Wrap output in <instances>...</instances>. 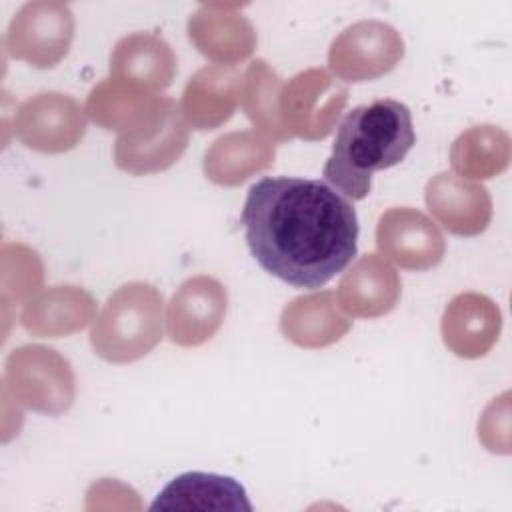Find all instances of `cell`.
I'll return each mask as SVG.
<instances>
[{
    "instance_id": "cell-21",
    "label": "cell",
    "mask_w": 512,
    "mask_h": 512,
    "mask_svg": "<svg viewBox=\"0 0 512 512\" xmlns=\"http://www.w3.org/2000/svg\"><path fill=\"white\" fill-rule=\"evenodd\" d=\"M274 144L256 130L228 132L204 154V174L218 186H240L274 164Z\"/></svg>"
},
{
    "instance_id": "cell-24",
    "label": "cell",
    "mask_w": 512,
    "mask_h": 512,
    "mask_svg": "<svg viewBox=\"0 0 512 512\" xmlns=\"http://www.w3.org/2000/svg\"><path fill=\"white\" fill-rule=\"evenodd\" d=\"M282 78L268 66L266 60H254L242 84V108L252 126L272 142H286L292 136L286 132L278 114V96Z\"/></svg>"
},
{
    "instance_id": "cell-5",
    "label": "cell",
    "mask_w": 512,
    "mask_h": 512,
    "mask_svg": "<svg viewBox=\"0 0 512 512\" xmlns=\"http://www.w3.org/2000/svg\"><path fill=\"white\" fill-rule=\"evenodd\" d=\"M4 392L18 404L48 416L70 410L76 396L72 364L54 348L24 344L4 364Z\"/></svg>"
},
{
    "instance_id": "cell-17",
    "label": "cell",
    "mask_w": 512,
    "mask_h": 512,
    "mask_svg": "<svg viewBox=\"0 0 512 512\" xmlns=\"http://www.w3.org/2000/svg\"><path fill=\"white\" fill-rule=\"evenodd\" d=\"M96 314L94 298L78 286H50L26 300L20 324L38 338H62L82 330Z\"/></svg>"
},
{
    "instance_id": "cell-23",
    "label": "cell",
    "mask_w": 512,
    "mask_h": 512,
    "mask_svg": "<svg viewBox=\"0 0 512 512\" xmlns=\"http://www.w3.org/2000/svg\"><path fill=\"white\" fill-rule=\"evenodd\" d=\"M158 98V94L130 82L106 78L86 98V114L94 124L118 134L130 128Z\"/></svg>"
},
{
    "instance_id": "cell-22",
    "label": "cell",
    "mask_w": 512,
    "mask_h": 512,
    "mask_svg": "<svg viewBox=\"0 0 512 512\" xmlns=\"http://www.w3.org/2000/svg\"><path fill=\"white\" fill-rule=\"evenodd\" d=\"M512 158L510 136L492 124L464 130L450 148V164L456 176L488 180L502 174Z\"/></svg>"
},
{
    "instance_id": "cell-8",
    "label": "cell",
    "mask_w": 512,
    "mask_h": 512,
    "mask_svg": "<svg viewBox=\"0 0 512 512\" xmlns=\"http://www.w3.org/2000/svg\"><path fill=\"white\" fill-rule=\"evenodd\" d=\"M404 40L400 32L380 20H360L344 28L330 44L328 66L348 82L376 80L400 64Z\"/></svg>"
},
{
    "instance_id": "cell-4",
    "label": "cell",
    "mask_w": 512,
    "mask_h": 512,
    "mask_svg": "<svg viewBox=\"0 0 512 512\" xmlns=\"http://www.w3.org/2000/svg\"><path fill=\"white\" fill-rule=\"evenodd\" d=\"M188 122L180 106L166 96L154 104L114 144V162L120 170L142 176L168 170L188 146Z\"/></svg>"
},
{
    "instance_id": "cell-20",
    "label": "cell",
    "mask_w": 512,
    "mask_h": 512,
    "mask_svg": "<svg viewBox=\"0 0 512 512\" xmlns=\"http://www.w3.org/2000/svg\"><path fill=\"white\" fill-rule=\"evenodd\" d=\"M150 510H214L250 512L252 504L244 486L232 476L186 472L170 480L152 502Z\"/></svg>"
},
{
    "instance_id": "cell-13",
    "label": "cell",
    "mask_w": 512,
    "mask_h": 512,
    "mask_svg": "<svg viewBox=\"0 0 512 512\" xmlns=\"http://www.w3.org/2000/svg\"><path fill=\"white\" fill-rule=\"evenodd\" d=\"M502 314L498 304L478 292L456 294L442 314V340L458 358L486 356L498 342Z\"/></svg>"
},
{
    "instance_id": "cell-1",
    "label": "cell",
    "mask_w": 512,
    "mask_h": 512,
    "mask_svg": "<svg viewBox=\"0 0 512 512\" xmlns=\"http://www.w3.org/2000/svg\"><path fill=\"white\" fill-rule=\"evenodd\" d=\"M240 218L254 260L296 288L324 286L356 256V210L320 180L266 176L250 186Z\"/></svg>"
},
{
    "instance_id": "cell-11",
    "label": "cell",
    "mask_w": 512,
    "mask_h": 512,
    "mask_svg": "<svg viewBox=\"0 0 512 512\" xmlns=\"http://www.w3.org/2000/svg\"><path fill=\"white\" fill-rule=\"evenodd\" d=\"M380 254L406 270H428L442 262L446 240L424 212L398 206L386 210L376 226Z\"/></svg>"
},
{
    "instance_id": "cell-15",
    "label": "cell",
    "mask_w": 512,
    "mask_h": 512,
    "mask_svg": "<svg viewBox=\"0 0 512 512\" xmlns=\"http://www.w3.org/2000/svg\"><path fill=\"white\" fill-rule=\"evenodd\" d=\"M244 76L230 64H208L186 82L180 110L194 130H214L228 122L242 100Z\"/></svg>"
},
{
    "instance_id": "cell-7",
    "label": "cell",
    "mask_w": 512,
    "mask_h": 512,
    "mask_svg": "<svg viewBox=\"0 0 512 512\" xmlns=\"http://www.w3.org/2000/svg\"><path fill=\"white\" fill-rule=\"evenodd\" d=\"M74 28V14L68 4L54 0L28 2L10 20L4 46L16 60L34 68H52L68 56Z\"/></svg>"
},
{
    "instance_id": "cell-9",
    "label": "cell",
    "mask_w": 512,
    "mask_h": 512,
    "mask_svg": "<svg viewBox=\"0 0 512 512\" xmlns=\"http://www.w3.org/2000/svg\"><path fill=\"white\" fill-rule=\"evenodd\" d=\"M18 140L44 154H62L80 144L86 134V110L68 94L40 92L14 112Z\"/></svg>"
},
{
    "instance_id": "cell-16",
    "label": "cell",
    "mask_w": 512,
    "mask_h": 512,
    "mask_svg": "<svg viewBox=\"0 0 512 512\" xmlns=\"http://www.w3.org/2000/svg\"><path fill=\"white\" fill-rule=\"evenodd\" d=\"M402 282L398 272L378 254L358 258L338 284L340 308L356 318H378L394 310Z\"/></svg>"
},
{
    "instance_id": "cell-2",
    "label": "cell",
    "mask_w": 512,
    "mask_h": 512,
    "mask_svg": "<svg viewBox=\"0 0 512 512\" xmlns=\"http://www.w3.org/2000/svg\"><path fill=\"white\" fill-rule=\"evenodd\" d=\"M414 142L406 104L380 98L356 106L340 122L322 174L346 198L362 200L370 192L372 174L402 162Z\"/></svg>"
},
{
    "instance_id": "cell-25",
    "label": "cell",
    "mask_w": 512,
    "mask_h": 512,
    "mask_svg": "<svg viewBox=\"0 0 512 512\" xmlns=\"http://www.w3.org/2000/svg\"><path fill=\"white\" fill-rule=\"evenodd\" d=\"M506 398H508V392H504L498 400L494 398L486 406V410L478 422V438L486 446V450L492 448L496 430H500V434H504L508 438V400Z\"/></svg>"
},
{
    "instance_id": "cell-12",
    "label": "cell",
    "mask_w": 512,
    "mask_h": 512,
    "mask_svg": "<svg viewBox=\"0 0 512 512\" xmlns=\"http://www.w3.org/2000/svg\"><path fill=\"white\" fill-rule=\"evenodd\" d=\"M188 38L196 50L216 64L242 62L256 48V30L238 4H202L188 18Z\"/></svg>"
},
{
    "instance_id": "cell-3",
    "label": "cell",
    "mask_w": 512,
    "mask_h": 512,
    "mask_svg": "<svg viewBox=\"0 0 512 512\" xmlns=\"http://www.w3.org/2000/svg\"><path fill=\"white\" fill-rule=\"evenodd\" d=\"M164 300L148 282H128L108 296L90 330L94 352L110 364L144 358L162 340Z\"/></svg>"
},
{
    "instance_id": "cell-14",
    "label": "cell",
    "mask_w": 512,
    "mask_h": 512,
    "mask_svg": "<svg viewBox=\"0 0 512 512\" xmlns=\"http://www.w3.org/2000/svg\"><path fill=\"white\" fill-rule=\"evenodd\" d=\"M432 216L456 236H478L492 220V198L482 184L452 172L432 176L424 190Z\"/></svg>"
},
{
    "instance_id": "cell-19",
    "label": "cell",
    "mask_w": 512,
    "mask_h": 512,
    "mask_svg": "<svg viewBox=\"0 0 512 512\" xmlns=\"http://www.w3.org/2000/svg\"><path fill=\"white\" fill-rule=\"evenodd\" d=\"M352 320L338 306L336 292L320 290L290 300L280 316L286 340L300 348H324L346 336Z\"/></svg>"
},
{
    "instance_id": "cell-18",
    "label": "cell",
    "mask_w": 512,
    "mask_h": 512,
    "mask_svg": "<svg viewBox=\"0 0 512 512\" xmlns=\"http://www.w3.org/2000/svg\"><path fill=\"white\" fill-rule=\"evenodd\" d=\"M176 74V56L166 40L134 32L116 42L110 54V78L136 84L150 92L166 90Z\"/></svg>"
},
{
    "instance_id": "cell-10",
    "label": "cell",
    "mask_w": 512,
    "mask_h": 512,
    "mask_svg": "<svg viewBox=\"0 0 512 512\" xmlns=\"http://www.w3.org/2000/svg\"><path fill=\"white\" fill-rule=\"evenodd\" d=\"M228 308V292L214 276H192L172 294L166 332L178 346H200L220 330Z\"/></svg>"
},
{
    "instance_id": "cell-6",
    "label": "cell",
    "mask_w": 512,
    "mask_h": 512,
    "mask_svg": "<svg viewBox=\"0 0 512 512\" xmlns=\"http://www.w3.org/2000/svg\"><path fill=\"white\" fill-rule=\"evenodd\" d=\"M348 104V88L324 68H308L282 82L278 114L292 138L324 140Z\"/></svg>"
}]
</instances>
